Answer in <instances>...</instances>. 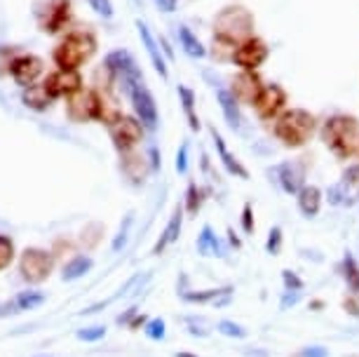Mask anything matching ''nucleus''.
<instances>
[{
    "instance_id": "obj_46",
    "label": "nucleus",
    "mask_w": 359,
    "mask_h": 357,
    "mask_svg": "<svg viewBox=\"0 0 359 357\" xmlns=\"http://www.w3.org/2000/svg\"><path fill=\"white\" fill-rule=\"evenodd\" d=\"M298 299H301V292H284V299L280 303V308H282V311H287L289 306L298 303Z\"/></svg>"
},
{
    "instance_id": "obj_27",
    "label": "nucleus",
    "mask_w": 359,
    "mask_h": 357,
    "mask_svg": "<svg viewBox=\"0 0 359 357\" xmlns=\"http://www.w3.org/2000/svg\"><path fill=\"white\" fill-rule=\"evenodd\" d=\"M176 92H179V101H181V109H184V116L188 120V127H191L193 132H198L200 130V118H198V111H195L198 97H195V92L188 85H179L176 87Z\"/></svg>"
},
{
    "instance_id": "obj_42",
    "label": "nucleus",
    "mask_w": 359,
    "mask_h": 357,
    "mask_svg": "<svg viewBox=\"0 0 359 357\" xmlns=\"http://www.w3.org/2000/svg\"><path fill=\"white\" fill-rule=\"evenodd\" d=\"M254 207H252V202H247L245 207H242V231L245 233H254Z\"/></svg>"
},
{
    "instance_id": "obj_25",
    "label": "nucleus",
    "mask_w": 359,
    "mask_h": 357,
    "mask_svg": "<svg viewBox=\"0 0 359 357\" xmlns=\"http://www.w3.org/2000/svg\"><path fill=\"white\" fill-rule=\"evenodd\" d=\"M216 101L221 106V113L226 118V123L233 127V130H242V111H240V104L237 99L230 94L228 87H216Z\"/></svg>"
},
{
    "instance_id": "obj_28",
    "label": "nucleus",
    "mask_w": 359,
    "mask_h": 357,
    "mask_svg": "<svg viewBox=\"0 0 359 357\" xmlns=\"http://www.w3.org/2000/svg\"><path fill=\"white\" fill-rule=\"evenodd\" d=\"M341 273H343L345 285H348L350 296H355V299L359 301V264H357V259L352 252H345L343 264H341Z\"/></svg>"
},
{
    "instance_id": "obj_6",
    "label": "nucleus",
    "mask_w": 359,
    "mask_h": 357,
    "mask_svg": "<svg viewBox=\"0 0 359 357\" xmlns=\"http://www.w3.org/2000/svg\"><path fill=\"white\" fill-rule=\"evenodd\" d=\"M36 22L45 36L66 33L73 22L71 0H43L40 5H36Z\"/></svg>"
},
{
    "instance_id": "obj_29",
    "label": "nucleus",
    "mask_w": 359,
    "mask_h": 357,
    "mask_svg": "<svg viewBox=\"0 0 359 357\" xmlns=\"http://www.w3.org/2000/svg\"><path fill=\"white\" fill-rule=\"evenodd\" d=\"M92 266H94V261H92L90 257H85V254H80V257H73V259L69 261V264L64 266L62 280H64V282H73V280L85 278V275L92 271Z\"/></svg>"
},
{
    "instance_id": "obj_31",
    "label": "nucleus",
    "mask_w": 359,
    "mask_h": 357,
    "mask_svg": "<svg viewBox=\"0 0 359 357\" xmlns=\"http://www.w3.org/2000/svg\"><path fill=\"white\" fill-rule=\"evenodd\" d=\"M230 292H233L230 287L205 289V292H181V299L188 301V303H214V306H219V296L230 294Z\"/></svg>"
},
{
    "instance_id": "obj_20",
    "label": "nucleus",
    "mask_w": 359,
    "mask_h": 357,
    "mask_svg": "<svg viewBox=\"0 0 359 357\" xmlns=\"http://www.w3.org/2000/svg\"><path fill=\"white\" fill-rule=\"evenodd\" d=\"M209 134H212L214 139V146H216V153H219V160L223 165V170H226L230 177H237V179H249V170L245 165H242V160L235 156V153H230V148L226 144V139L221 137V132L216 130V127H209Z\"/></svg>"
},
{
    "instance_id": "obj_34",
    "label": "nucleus",
    "mask_w": 359,
    "mask_h": 357,
    "mask_svg": "<svg viewBox=\"0 0 359 357\" xmlns=\"http://www.w3.org/2000/svg\"><path fill=\"white\" fill-rule=\"evenodd\" d=\"M132 224H134V214L130 212L125 217V221L120 224V231H118V235H115V240H113V252L118 254L120 249H125V245H127V238H130V228H132Z\"/></svg>"
},
{
    "instance_id": "obj_18",
    "label": "nucleus",
    "mask_w": 359,
    "mask_h": 357,
    "mask_svg": "<svg viewBox=\"0 0 359 357\" xmlns=\"http://www.w3.org/2000/svg\"><path fill=\"white\" fill-rule=\"evenodd\" d=\"M120 170H123L125 179L130 181L132 186H141L148 174L153 172L151 165H148V158L144 153H139L137 148L127 153H120Z\"/></svg>"
},
{
    "instance_id": "obj_16",
    "label": "nucleus",
    "mask_w": 359,
    "mask_h": 357,
    "mask_svg": "<svg viewBox=\"0 0 359 357\" xmlns=\"http://www.w3.org/2000/svg\"><path fill=\"white\" fill-rule=\"evenodd\" d=\"M263 87V80L256 71H240L237 76H233V83H230V94L237 99V104L252 106L256 97H259Z\"/></svg>"
},
{
    "instance_id": "obj_32",
    "label": "nucleus",
    "mask_w": 359,
    "mask_h": 357,
    "mask_svg": "<svg viewBox=\"0 0 359 357\" xmlns=\"http://www.w3.org/2000/svg\"><path fill=\"white\" fill-rule=\"evenodd\" d=\"M202 202H205V191H202L195 181H191V184H188V191H186V207L184 210L191 214V217H195V214L202 210Z\"/></svg>"
},
{
    "instance_id": "obj_41",
    "label": "nucleus",
    "mask_w": 359,
    "mask_h": 357,
    "mask_svg": "<svg viewBox=\"0 0 359 357\" xmlns=\"http://www.w3.org/2000/svg\"><path fill=\"white\" fill-rule=\"evenodd\" d=\"M282 282H284V292H301L303 289V280L294 271H282Z\"/></svg>"
},
{
    "instance_id": "obj_37",
    "label": "nucleus",
    "mask_w": 359,
    "mask_h": 357,
    "mask_svg": "<svg viewBox=\"0 0 359 357\" xmlns=\"http://www.w3.org/2000/svg\"><path fill=\"white\" fill-rule=\"evenodd\" d=\"M19 55V47L15 45H0V76H8L12 59Z\"/></svg>"
},
{
    "instance_id": "obj_10",
    "label": "nucleus",
    "mask_w": 359,
    "mask_h": 357,
    "mask_svg": "<svg viewBox=\"0 0 359 357\" xmlns=\"http://www.w3.org/2000/svg\"><path fill=\"white\" fill-rule=\"evenodd\" d=\"M270 57V47L263 38L252 36L242 40L240 45L233 47L230 52V62H233L240 71H259Z\"/></svg>"
},
{
    "instance_id": "obj_5",
    "label": "nucleus",
    "mask_w": 359,
    "mask_h": 357,
    "mask_svg": "<svg viewBox=\"0 0 359 357\" xmlns=\"http://www.w3.org/2000/svg\"><path fill=\"white\" fill-rule=\"evenodd\" d=\"M101 113H104V92L94 87H83L66 99V116L71 123H101Z\"/></svg>"
},
{
    "instance_id": "obj_11",
    "label": "nucleus",
    "mask_w": 359,
    "mask_h": 357,
    "mask_svg": "<svg viewBox=\"0 0 359 357\" xmlns=\"http://www.w3.org/2000/svg\"><path fill=\"white\" fill-rule=\"evenodd\" d=\"M144 132H146L144 125H141L134 116H125V113L108 125V134H111V141L118 153L134 151V148L144 141Z\"/></svg>"
},
{
    "instance_id": "obj_9",
    "label": "nucleus",
    "mask_w": 359,
    "mask_h": 357,
    "mask_svg": "<svg viewBox=\"0 0 359 357\" xmlns=\"http://www.w3.org/2000/svg\"><path fill=\"white\" fill-rule=\"evenodd\" d=\"M104 69L108 71V76H111L113 85L120 87V90H123L125 94H127V87H130L134 80L144 78V73H141L139 64L134 62V57L127 50L108 52L106 59H104Z\"/></svg>"
},
{
    "instance_id": "obj_47",
    "label": "nucleus",
    "mask_w": 359,
    "mask_h": 357,
    "mask_svg": "<svg viewBox=\"0 0 359 357\" xmlns=\"http://www.w3.org/2000/svg\"><path fill=\"white\" fill-rule=\"evenodd\" d=\"M153 3L158 5L160 12H167V15H172V12L176 10V3H179V0H153Z\"/></svg>"
},
{
    "instance_id": "obj_36",
    "label": "nucleus",
    "mask_w": 359,
    "mask_h": 357,
    "mask_svg": "<svg viewBox=\"0 0 359 357\" xmlns=\"http://www.w3.org/2000/svg\"><path fill=\"white\" fill-rule=\"evenodd\" d=\"M216 329H219V334L230 336V339H247V329L233 320H221L219 325H216Z\"/></svg>"
},
{
    "instance_id": "obj_8",
    "label": "nucleus",
    "mask_w": 359,
    "mask_h": 357,
    "mask_svg": "<svg viewBox=\"0 0 359 357\" xmlns=\"http://www.w3.org/2000/svg\"><path fill=\"white\" fill-rule=\"evenodd\" d=\"M54 271V254L40 247H26L19 257V275L29 285H40Z\"/></svg>"
},
{
    "instance_id": "obj_7",
    "label": "nucleus",
    "mask_w": 359,
    "mask_h": 357,
    "mask_svg": "<svg viewBox=\"0 0 359 357\" xmlns=\"http://www.w3.org/2000/svg\"><path fill=\"white\" fill-rule=\"evenodd\" d=\"M127 97L132 101V109H134V118L144 125V130L155 132L160 125V113H158V104H155L153 92L148 90L146 80L139 78L127 87Z\"/></svg>"
},
{
    "instance_id": "obj_13",
    "label": "nucleus",
    "mask_w": 359,
    "mask_h": 357,
    "mask_svg": "<svg viewBox=\"0 0 359 357\" xmlns=\"http://www.w3.org/2000/svg\"><path fill=\"white\" fill-rule=\"evenodd\" d=\"M287 90L280 83H268L261 87L259 97L252 104V109L256 111V116L261 120H275L280 113L287 109Z\"/></svg>"
},
{
    "instance_id": "obj_14",
    "label": "nucleus",
    "mask_w": 359,
    "mask_h": 357,
    "mask_svg": "<svg viewBox=\"0 0 359 357\" xmlns=\"http://www.w3.org/2000/svg\"><path fill=\"white\" fill-rule=\"evenodd\" d=\"M329 205L334 207H352L359 202V165H350L343 172V177L329 186L327 191Z\"/></svg>"
},
{
    "instance_id": "obj_23",
    "label": "nucleus",
    "mask_w": 359,
    "mask_h": 357,
    "mask_svg": "<svg viewBox=\"0 0 359 357\" xmlns=\"http://www.w3.org/2000/svg\"><path fill=\"white\" fill-rule=\"evenodd\" d=\"M322 198L324 193L320 191V186L315 184H306L301 191L296 193V202H298V210L306 219H315L317 214L322 210Z\"/></svg>"
},
{
    "instance_id": "obj_17",
    "label": "nucleus",
    "mask_w": 359,
    "mask_h": 357,
    "mask_svg": "<svg viewBox=\"0 0 359 357\" xmlns=\"http://www.w3.org/2000/svg\"><path fill=\"white\" fill-rule=\"evenodd\" d=\"M275 181L287 195H296L306 186V165L301 160H289V163H280L275 167Z\"/></svg>"
},
{
    "instance_id": "obj_35",
    "label": "nucleus",
    "mask_w": 359,
    "mask_h": 357,
    "mask_svg": "<svg viewBox=\"0 0 359 357\" xmlns=\"http://www.w3.org/2000/svg\"><path fill=\"white\" fill-rule=\"evenodd\" d=\"M144 334H146L151 341H162V339H165V334H167V325H165V320H162V318H153V320H148L146 325H144Z\"/></svg>"
},
{
    "instance_id": "obj_19",
    "label": "nucleus",
    "mask_w": 359,
    "mask_h": 357,
    "mask_svg": "<svg viewBox=\"0 0 359 357\" xmlns=\"http://www.w3.org/2000/svg\"><path fill=\"white\" fill-rule=\"evenodd\" d=\"M137 31H139V38H141V45L146 47V55L148 59H151V66L155 71H158V76L162 80L169 78V69H167V62H165V55H162L160 50V43L158 38L153 36L151 29H148L146 22H141V19H137Z\"/></svg>"
},
{
    "instance_id": "obj_48",
    "label": "nucleus",
    "mask_w": 359,
    "mask_h": 357,
    "mask_svg": "<svg viewBox=\"0 0 359 357\" xmlns=\"http://www.w3.org/2000/svg\"><path fill=\"white\" fill-rule=\"evenodd\" d=\"M355 301H357L355 296H348V299L343 301V308H345V311H348L350 315H355V318H359V306H357Z\"/></svg>"
},
{
    "instance_id": "obj_26",
    "label": "nucleus",
    "mask_w": 359,
    "mask_h": 357,
    "mask_svg": "<svg viewBox=\"0 0 359 357\" xmlns=\"http://www.w3.org/2000/svg\"><path fill=\"white\" fill-rule=\"evenodd\" d=\"M176 36H179L181 50H184L188 57H193V59H205L207 57V47L202 45V40L198 36H195L191 26L181 24L179 29H176Z\"/></svg>"
},
{
    "instance_id": "obj_33",
    "label": "nucleus",
    "mask_w": 359,
    "mask_h": 357,
    "mask_svg": "<svg viewBox=\"0 0 359 357\" xmlns=\"http://www.w3.org/2000/svg\"><path fill=\"white\" fill-rule=\"evenodd\" d=\"M15 240L10 238V235H3L0 233V271H5V268H10V264L15 261Z\"/></svg>"
},
{
    "instance_id": "obj_15",
    "label": "nucleus",
    "mask_w": 359,
    "mask_h": 357,
    "mask_svg": "<svg viewBox=\"0 0 359 357\" xmlns=\"http://www.w3.org/2000/svg\"><path fill=\"white\" fill-rule=\"evenodd\" d=\"M43 85L54 97V101H57V99H69L76 92H80L85 87V80H83V73L80 71L57 69V71L47 73V76L43 78Z\"/></svg>"
},
{
    "instance_id": "obj_43",
    "label": "nucleus",
    "mask_w": 359,
    "mask_h": 357,
    "mask_svg": "<svg viewBox=\"0 0 359 357\" xmlns=\"http://www.w3.org/2000/svg\"><path fill=\"white\" fill-rule=\"evenodd\" d=\"M176 172L179 174L188 172V141H184L179 151H176Z\"/></svg>"
},
{
    "instance_id": "obj_39",
    "label": "nucleus",
    "mask_w": 359,
    "mask_h": 357,
    "mask_svg": "<svg viewBox=\"0 0 359 357\" xmlns=\"http://www.w3.org/2000/svg\"><path fill=\"white\" fill-rule=\"evenodd\" d=\"M280 249H282V228L275 226V228H270V233H268L266 252L268 254H280Z\"/></svg>"
},
{
    "instance_id": "obj_49",
    "label": "nucleus",
    "mask_w": 359,
    "mask_h": 357,
    "mask_svg": "<svg viewBox=\"0 0 359 357\" xmlns=\"http://www.w3.org/2000/svg\"><path fill=\"white\" fill-rule=\"evenodd\" d=\"M228 235H230V242H233V245H235V247H240V240H237V238H235V233H233V231H230Z\"/></svg>"
},
{
    "instance_id": "obj_44",
    "label": "nucleus",
    "mask_w": 359,
    "mask_h": 357,
    "mask_svg": "<svg viewBox=\"0 0 359 357\" xmlns=\"http://www.w3.org/2000/svg\"><path fill=\"white\" fill-rule=\"evenodd\" d=\"M146 158H148V165H151L153 172H158L162 167V156H160L158 146H148V156Z\"/></svg>"
},
{
    "instance_id": "obj_21",
    "label": "nucleus",
    "mask_w": 359,
    "mask_h": 357,
    "mask_svg": "<svg viewBox=\"0 0 359 357\" xmlns=\"http://www.w3.org/2000/svg\"><path fill=\"white\" fill-rule=\"evenodd\" d=\"M47 296L40 292V289H26V292H19L15 299L8 303H0V318L5 315H17L24 311H33V308L43 306Z\"/></svg>"
},
{
    "instance_id": "obj_40",
    "label": "nucleus",
    "mask_w": 359,
    "mask_h": 357,
    "mask_svg": "<svg viewBox=\"0 0 359 357\" xmlns=\"http://www.w3.org/2000/svg\"><path fill=\"white\" fill-rule=\"evenodd\" d=\"M87 3H90V8L104 19H111L115 15V8H113L111 0H87Z\"/></svg>"
},
{
    "instance_id": "obj_30",
    "label": "nucleus",
    "mask_w": 359,
    "mask_h": 357,
    "mask_svg": "<svg viewBox=\"0 0 359 357\" xmlns=\"http://www.w3.org/2000/svg\"><path fill=\"white\" fill-rule=\"evenodd\" d=\"M198 252H200V257H221L223 254L221 240L216 238L212 226H202L200 238H198Z\"/></svg>"
},
{
    "instance_id": "obj_22",
    "label": "nucleus",
    "mask_w": 359,
    "mask_h": 357,
    "mask_svg": "<svg viewBox=\"0 0 359 357\" xmlns=\"http://www.w3.org/2000/svg\"><path fill=\"white\" fill-rule=\"evenodd\" d=\"M181 228H184V207L176 205V210L172 212V217H169V224L165 226V231H162L160 240L155 242V247H153L155 257H160V254L165 252L167 247H172L174 242L181 238Z\"/></svg>"
},
{
    "instance_id": "obj_3",
    "label": "nucleus",
    "mask_w": 359,
    "mask_h": 357,
    "mask_svg": "<svg viewBox=\"0 0 359 357\" xmlns=\"http://www.w3.org/2000/svg\"><path fill=\"white\" fill-rule=\"evenodd\" d=\"M214 43L233 50L242 40L252 38L256 29V19L252 10L245 5H226L219 15L214 17Z\"/></svg>"
},
{
    "instance_id": "obj_4",
    "label": "nucleus",
    "mask_w": 359,
    "mask_h": 357,
    "mask_svg": "<svg viewBox=\"0 0 359 357\" xmlns=\"http://www.w3.org/2000/svg\"><path fill=\"white\" fill-rule=\"evenodd\" d=\"M317 132V118L306 109H284L273 120V134L284 148H303Z\"/></svg>"
},
{
    "instance_id": "obj_24",
    "label": "nucleus",
    "mask_w": 359,
    "mask_h": 357,
    "mask_svg": "<svg viewBox=\"0 0 359 357\" xmlns=\"http://www.w3.org/2000/svg\"><path fill=\"white\" fill-rule=\"evenodd\" d=\"M22 104L26 106V109H31L36 113H43L54 104V97L47 92V87L43 85V80H40V83H36V85L24 87V90H22Z\"/></svg>"
},
{
    "instance_id": "obj_12",
    "label": "nucleus",
    "mask_w": 359,
    "mask_h": 357,
    "mask_svg": "<svg viewBox=\"0 0 359 357\" xmlns=\"http://www.w3.org/2000/svg\"><path fill=\"white\" fill-rule=\"evenodd\" d=\"M8 76L15 80V85H19L22 90H24V87H29V85L40 83V80L45 78L43 57L31 55V52H19V55L12 59Z\"/></svg>"
},
{
    "instance_id": "obj_38",
    "label": "nucleus",
    "mask_w": 359,
    "mask_h": 357,
    "mask_svg": "<svg viewBox=\"0 0 359 357\" xmlns=\"http://www.w3.org/2000/svg\"><path fill=\"white\" fill-rule=\"evenodd\" d=\"M78 339L80 341H87V343H92V341H101L106 336V327H101V325H97V327H85V329H78Z\"/></svg>"
},
{
    "instance_id": "obj_45",
    "label": "nucleus",
    "mask_w": 359,
    "mask_h": 357,
    "mask_svg": "<svg viewBox=\"0 0 359 357\" xmlns=\"http://www.w3.org/2000/svg\"><path fill=\"white\" fill-rule=\"evenodd\" d=\"M298 357H329V350L327 348H320V346H313V348H303Z\"/></svg>"
},
{
    "instance_id": "obj_50",
    "label": "nucleus",
    "mask_w": 359,
    "mask_h": 357,
    "mask_svg": "<svg viewBox=\"0 0 359 357\" xmlns=\"http://www.w3.org/2000/svg\"><path fill=\"white\" fill-rule=\"evenodd\" d=\"M176 357H195V355H191V353H176Z\"/></svg>"
},
{
    "instance_id": "obj_2",
    "label": "nucleus",
    "mask_w": 359,
    "mask_h": 357,
    "mask_svg": "<svg viewBox=\"0 0 359 357\" xmlns=\"http://www.w3.org/2000/svg\"><path fill=\"white\" fill-rule=\"evenodd\" d=\"M99 43L92 29H71L64 33V38L54 45L52 62L57 69H71L80 71L92 57L97 55Z\"/></svg>"
},
{
    "instance_id": "obj_1",
    "label": "nucleus",
    "mask_w": 359,
    "mask_h": 357,
    "mask_svg": "<svg viewBox=\"0 0 359 357\" xmlns=\"http://www.w3.org/2000/svg\"><path fill=\"white\" fill-rule=\"evenodd\" d=\"M320 139L338 160H352L359 153V118L334 113L322 123Z\"/></svg>"
}]
</instances>
